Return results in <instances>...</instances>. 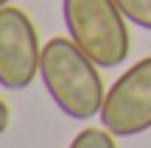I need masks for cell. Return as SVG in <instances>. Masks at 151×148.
<instances>
[{
    "label": "cell",
    "mask_w": 151,
    "mask_h": 148,
    "mask_svg": "<svg viewBox=\"0 0 151 148\" xmlns=\"http://www.w3.org/2000/svg\"><path fill=\"white\" fill-rule=\"evenodd\" d=\"M39 78L50 101L73 120H90L101 115L104 81L98 64L73 42L70 36H53L42 45Z\"/></svg>",
    "instance_id": "6da1fadb"
},
{
    "label": "cell",
    "mask_w": 151,
    "mask_h": 148,
    "mask_svg": "<svg viewBox=\"0 0 151 148\" xmlns=\"http://www.w3.org/2000/svg\"><path fill=\"white\" fill-rule=\"evenodd\" d=\"M67 34L98 67H118L132 48L126 17L115 0H62Z\"/></svg>",
    "instance_id": "7a4b0ae2"
},
{
    "label": "cell",
    "mask_w": 151,
    "mask_h": 148,
    "mask_svg": "<svg viewBox=\"0 0 151 148\" xmlns=\"http://www.w3.org/2000/svg\"><path fill=\"white\" fill-rule=\"evenodd\" d=\"M98 117L115 137H134L151 129V56L132 64L106 89Z\"/></svg>",
    "instance_id": "3957f363"
},
{
    "label": "cell",
    "mask_w": 151,
    "mask_h": 148,
    "mask_svg": "<svg viewBox=\"0 0 151 148\" xmlns=\"http://www.w3.org/2000/svg\"><path fill=\"white\" fill-rule=\"evenodd\" d=\"M42 48L31 17L17 6L0 9V87L25 89L39 76Z\"/></svg>",
    "instance_id": "277c9868"
},
{
    "label": "cell",
    "mask_w": 151,
    "mask_h": 148,
    "mask_svg": "<svg viewBox=\"0 0 151 148\" xmlns=\"http://www.w3.org/2000/svg\"><path fill=\"white\" fill-rule=\"evenodd\" d=\"M67 148H118L115 134L106 129H81Z\"/></svg>",
    "instance_id": "5b68a950"
},
{
    "label": "cell",
    "mask_w": 151,
    "mask_h": 148,
    "mask_svg": "<svg viewBox=\"0 0 151 148\" xmlns=\"http://www.w3.org/2000/svg\"><path fill=\"white\" fill-rule=\"evenodd\" d=\"M115 3H118V9L123 11V17L129 22L151 31V0H115Z\"/></svg>",
    "instance_id": "8992f818"
},
{
    "label": "cell",
    "mask_w": 151,
    "mask_h": 148,
    "mask_svg": "<svg viewBox=\"0 0 151 148\" xmlns=\"http://www.w3.org/2000/svg\"><path fill=\"white\" fill-rule=\"evenodd\" d=\"M9 120H11V112H9V106H6L3 101H0V134H3L6 129H9Z\"/></svg>",
    "instance_id": "52a82bcc"
},
{
    "label": "cell",
    "mask_w": 151,
    "mask_h": 148,
    "mask_svg": "<svg viewBox=\"0 0 151 148\" xmlns=\"http://www.w3.org/2000/svg\"><path fill=\"white\" fill-rule=\"evenodd\" d=\"M11 3V0H0V9H3V6H9Z\"/></svg>",
    "instance_id": "ba28073f"
}]
</instances>
